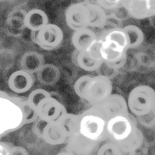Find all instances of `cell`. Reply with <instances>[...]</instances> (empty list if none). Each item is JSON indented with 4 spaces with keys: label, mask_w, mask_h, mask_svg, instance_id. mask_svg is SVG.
<instances>
[{
    "label": "cell",
    "mask_w": 155,
    "mask_h": 155,
    "mask_svg": "<svg viewBox=\"0 0 155 155\" xmlns=\"http://www.w3.org/2000/svg\"><path fill=\"white\" fill-rule=\"evenodd\" d=\"M24 125L20 97L0 91V138Z\"/></svg>",
    "instance_id": "6da1fadb"
},
{
    "label": "cell",
    "mask_w": 155,
    "mask_h": 155,
    "mask_svg": "<svg viewBox=\"0 0 155 155\" xmlns=\"http://www.w3.org/2000/svg\"><path fill=\"white\" fill-rule=\"evenodd\" d=\"M154 103L155 90L146 84L135 87L130 92L127 100L128 111L136 117L150 113Z\"/></svg>",
    "instance_id": "7a4b0ae2"
},
{
    "label": "cell",
    "mask_w": 155,
    "mask_h": 155,
    "mask_svg": "<svg viewBox=\"0 0 155 155\" xmlns=\"http://www.w3.org/2000/svg\"><path fill=\"white\" fill-rule=\"evenodd\" d=\"M81 116L79 133L82 136L98 143L107 139V122L102 117L88 109L81 114Z\"/></svg>",
    "instance_id": "3957f363"
},
{
    "label": "cell",
    "mask_w": 155,
    "mask_h": 155,
    "mask_svg": "<svg viewBox=\"0 0 155 155\" xmlns=\"http://www.w3.org/2000/svg\"><path fill=\"white\" fill-rule=\"evenodd\" d=\"M137 128V120L131 114L120 115L107 122V137L110 141L119 143L127 138Z\"/></svg>",
    "instance_id": "277c9868"
},
{
    "label": "cell",
    "mask_w": 155,
    "mask_h": 155,
    "mask_svg": "<svg viewBox=\"0 0 155 155\" xmlns=\"http://www.w3.org/2000/svg\"><path fill=\"white\" fill-rule=\"evenodd\" d=\"M98 114L105 121L120 115H128L129 113L127 101L122 95L112 93L104 101L88 108Z\"/></svg>",
    "instance_id": "5b68a950"
},
{
    "label": "cell",
    "mask_w": 155,
    "mask_h": 155,
    "mask_svg": "<svg viewBox=\"0 0 155 155\" xmlns=\"http://www.w3.org/2000/svg\"><path fill=\"white\" fill-rule=\"evenodd\" d=\"M112 94V84L110 79L101 75L92 77L88 83L84 100L92 106L99 104Z\"/></svg>",
    "instance_id": "8992f818"
},
{
    "label": "cell",
    "mask_w": 155,
    "mask_h": 155,
    "mask_svg": "<svg viewBox=\"0 0 155 155\" xmlns=\"http://www.w3.org/2000/svg\"><path fill=\"white\" fill-rule=\"evenodd\" d=\"M32 40L44 50H54L63 42L62 29L54 23H49L36 32H32Z\"/></svg>",
    "instance_id": "52a82bcc"
},
{
    "label": "cell",
    "mask_w": 155,
    "mask_h": 155,
    "mask_svg": "<svg viewBox=\"0 0 155 155\" xmlns=\"http://www.w3.org/2000/svg\"><path fill=\"white\" fill-rule=\"evenodd\" d=\"M68 26L73 31L88 28L90 22V12L86 2L70 5L64 12Z\"/></svg>",
    "instance_id": "ba28073f"
},
{
    "label": "cell",
    "mask_w": 155,
    "mask_h": 155,
    "mask_svg": "<svg viewBox=\"0 0 155 155\" xmlns=\"http://www.w3.org/2000/svg\"><path fill=\"white\" fill-rule=\"evenodd\" d=\"M36 111L38 119L47 123L57 122L68 112L62 101L51 96L40 101L36 107Z\"/></svg>",
    "instance_id": "9c48e42d"
},
{
    "label": "cell",
    "mask_w": 155,
    "mask_h": 155,
    "mask_svg": "<svg viewBox=\"0 0 155 155\" xmlns=\"http://www.w3.org/2000/svg\"><path fill=\"white\" fill-rule=\"evenodd\" d=\"M122 7L136 20L149 19L155 15V0H125Z\"/></svg>",
    "instance_id": "30bf717a"
},
{
    "label": "cell",
    "mask_w": 155,
    "mask_h": 155,
    "mask_svg": "<svg viewBox=\"0 0 155 155\" xmlns=\"http://www.w3.org/2000/svg\"><path fill=\"white\" fill-rule=\"evenodd\" d=\"M66 152L72 155H91L99 143L84 137L80 133L68 138L66 142Z\"/></svg>",
    "instance_id": "8fae6325"
},
{
    "label": "cell",
    "mask_w": 155,
    "mask_h": 155,
    "mask_svg": "<svg viewBox=\"0 0 155 155\" xmlns=\"http://www.w3.org/2000/svg\"><path fill=\"white\" fill-rule=\"evenodd\" d=\"M34 82L33 74L20 69L11 74L8 78L7 84L9 88L13 93L23 94L27 93L32 88Z\"/></svg>",
    "instance_id": "7c38bea8"
},
{
    "label": "cell",
    "mask_w": 155,
    "mask_h": 155,
    "mask_svg": "<svg viewBox=\"0 0 155 155\" xmlns=\"http://www.w3.org/2000/svg\"><path fill=\"white\" fill-rule=\"evenodd\" d=\"M68 134L58 122L47 123L44 127L41 138L46 143L51 146L63 144L67 142Z\"/></svg>",
    "instance_id": "4fadbf2b"
},
{
    "label": "cell",
    "mask_w": 155,
    "mask_h": 155,
    "mask_svg": "<svg viewBox=\"0 0 155 155\" xmlns=\"http://www.w3.org/2000/svg\"><path fill=\"white\" fill-rule=\"evenodd\" d=\"M145 139L143 133L139 128L134 129L132 133L125 140L117 143L123 155H133L140 151L143 147Z\"/></svg>",
    "instance_id": "5bb4252c"
},
{
    "label": "cell",
    "mask_w": 155,
    "mask_h": 155,
    "mask_svg": "<svg viewBox=\"0 0 155 155\" xmlns=\"http://www.w3.org/2000/svg\"><path fill=\"white\" fill-rule=\"evenodd\" d=\"M97 40L96 33L88 27L74 31L72 36V44L76 51H87Z\"/></svg>",
    "instance_id": "9a60e30c"
},
{
    "label": "cell",
    "mask_w": 155,
    "mask_h": 155,
    "mask_svg": "<svg viewBox=\"0 0 155 155\" xmlns=\"http://www.w3.org/2000/svg\"><path fill=\"white\" fill-rule=\"evenodd\" d=\"M127 50L113 42L102 40L100 56L103 63L113 64L127 55Z\"/></svg>",
    "instance_id": "2e32d148"
},
{
    "label": "cell",
    "mask_w": 155,
    "mask_h": 155,
    "mask_svg": "<svg viewBox=\"0 0 155 155\" xmlns=\"http://www.w3.org/2000/svg\"><path fill=\"white\" fill-rule=\"evenodd\" d=\"M23 24L32 32H36L49 24V18L44 10L32 9L24 15Z\"/></svg>",
    "instance_id": "e0dca14e"
},
{
    "label": "cell",
    "mask_w": 155,
    "mask_h": 155,
    "mask_svg": "<svg viewBox=\"0 0 155 155\" xmlns=\"http://www.w3.org/2000/svg\"><path fill=\"white\" fill-rule=\"evenodd\" d=\"M44 56L36 51H29L22 56L20 60L21 69L31 74L37 73L44 65Z\"/></svg>",
    "instance_id": "ac0fdd59"
},
{
    "label": "cell",
    "mask_w": 155,
    "mask_h": 155,
    "mask_svg": "<svg viewBox=\"0 0 155 155\" xmlns=\"http://www.w3.org/2000/svg\"><path fill=\"white\" fill-rule=\"evenodd\" d=\"M75 64L86 71H98L103 61L93 56L88 51H76L74 57Z\"/></svg>",
    "instance_id": "d6986e66"
},
{
    "label": "cell",
    "mask_w": 155,
    "mask_h": 155,
    "mask_svg": "<svg viewBox=\"0 0 155 155\" xmlns=\"http://www.w3.org/2000/svg\"><path fill=\"white\" fill-rule=\"evenodd\" d=\"M60 76V71L58 67L50 64H44L36 73L38 82L46 86L54 85L58 83Z\"/></svg>",
    "instance_id": "ffe728a7"
},
{
    "label": "cell",
    "mask_w": 155,
    "mask_h": 155,
    "mask_svg": "<svg viewBox=\"0 0 155 155\" xmlns=\"http://www.w3.org/2000/svg\"><path fill=\"white\" fill-rule=\"evenodd\" d=\"M90 12V22L88 27L102 29L107 20L106 11L95 2H86Z\"/></svg>",
    "instance_id": "44dd1931"
},
{
    "label": "cell",
    "mask_w": 155,
    "mask_h": 155,
    "mask_svg": "<svg viewBox=\"0 0 155 155\" xmlns=\"http://www.w3.org/2000/svg\"><path fill=\"white\" fill-rule=\"evenodd\" d=\"M122 29L126 34L128 50L137 48L144 42V34L139 27L134 25H128Z\"/></svg>",
    "instance_id": "7402d4cb"
},
{
    "label": "cell",
    "mask_w": 155,
    "mask_h": 155,
    "mask_svg": "<svg viewBox=\"0 0 155 155\" xmlns=\"http://www.w3.org/2000/svg\"><path fill=\"white\" fill-rule=\"evenodd\" d=\"M81 114L65 113L58 121L65 130L68 136H71L79 133L80 130Z\"/></svg>",
    "instance_id": "603a6c76"
},
{
    "label": "cell",
    "mask_w": 155,
    "mask_h": 155,
    "mask_svg": "<svg viewBox=\"0 0 155 155\" xmlns=\"http://www.w3.org/2000/svg\"><path fill=\"white\" fill-rule=\"evenodd\" d=\"M20 101L23 112L24 125L34 123L38 119L36 108L29 103L28 98L20 97Z\"/></svg>",
    "instance_id": "cb8c5ba5"
},
{
    "label": "cell",
    "mask_w": 155,
    "mask_h": 155,
    "mask_svg": "<svg viewBox=\"0 0 155 155\" xmlns=\"http://www.w3.org/2000/svg\"><path fill=\"white\" fill-rule=\"evenodd\" d=\"M100 39L115 42L123 48L128 50V40H127L126 34L123 30V29H118L110 31L107 34H105L102 38Z\"/></svg>",
    "instance_id": "d4e9b609"
},
{
    "label": "cell",
    "mask_w": 155,
    "mask_h": 155,
    "mask_svg": "<svg viewBox=\"0 0 155 155\" xmlns=\"http://www.w3.org/2000/svg\"><path fill=\"white\" fill-rule=\"evenodd\" d=\"M97 155H123V153L117 143L109 141L99 147Z\"/></svg>",
    "instance_id": "484cf974"
},
{
    "label": "cell",
    "mask_w": 155,
    "mask_h": 155,
    "mask_svg": "<svg viewBox=\"0 0 155 155\" xmlns=\"http://www.w3.org/2000/svg\"><path fill=\"white\" fill-rule=\"evenodd\" d=\"M91 76L90 75H84L79 77L78 79L75 81L74 84V90L75 93L80 98L84 100L85 92H86V88H87L88 83L91 79Z\"/></svg>",
    "instance_id": "4316f807"
},
{
    "label": "cell",
    "mask_w": 155,
    "mask_h": 155,
    "mask_svg": "<svg viewBox=\"0 0 155 155\" xmlns=\"http://www.w3.org/2000/svg\"><path fill=\"white\" fill-rule=\"evenodd\" d=\"M50 96L51 94L49 91H47V90L44 89H36L33 90L29 94L28 97V100L29 103L36 108V106L39 103L40 101Z\"/></svg>",
    "instance_id": "83f0119b"
},
{
    "label": "cell",
    "mask_w": 155,
    "mask_h": 155,
    "mask_svg": "<svg viewBox=\"0 0 155 155\" xmlns=\"http://www.w3.org/2000/svg\"><path fill=\"white\" fill-rule=\"evenodd\" d=\"M95 2L99 5L104 10H117L122 7L123 1L122 0H115V1H110V0H98Z\"/></svg>",
    "instance_id": "f1b7e54d"
},
{
    "label": "cell",
    "mask_w": 155,
    "mask_h": 155,
    "mask_svg": "<svg viewBox=\"0 0 155 155\" xmlns=\"http://www.w3.org/2000/svg\"><path fill=\"white\" fill-rule=\"evenodd\" d=\"M136 119H138V120L141 122V124L144 125L145 127H150L155 124V117L153 115L152 112L147 115L136 117Z\"/></svg>",
    "instance_id": "f546056e"
},
{
    "label": "cell",
    "mask_w": 155,
    "mask_h": 155,
    "mask_svg": "<svg viewBox=\"0 0 155 155\" xmlns=\"http://www.w3.org/2000/svg\"><path fill=\"white\" fill-rule=\"evenodd\" d=\"M98 71L99 72V75H101V76H103L104 77H107V78L110 79L112 77H115L114 75L115 74V70L112 69V68L109 67V66L105 64L104 63H103L102 65L101 66V67L99 68Z\"/></svg>",
    "instance_id": "4dcf8cb0"
},
{
    "label": "cell",
    "mask_w": 155,
    "mask_h": 155,
    "mask_svg": "<svg viewBox=\"0 0 155 155\" xmlns=\"http://www.w3.org/2000/svg\"><path fill=\"white\" fill-rule=\"evenodd\" d=\"M47 124V122H44L43 120H41V119H38L34 123L33 130H34V133L36 134V136H37L38 138H41L44 128Z\"/></svg>",
    "instance_id": "1f68e13d"
},
{
    "label": "cell",
    "mask_w": 155,
    "mask_h": 155,
    "mask_svg": "<svg viewBox=\"0 0 155 155\" xmlns=\"http://www.w3.org/2000/svg\"><path fill=\"white\" fill-rule=\"evenodd\" d=\"M9 155H30L27 149L20 146H12L10 147Z\"/></svg>",
    "instance_id": "d6a6232c"
},
{
    "label": "cell",
    "mask_w": 155,
    "mask_h": 155,
    "mask_svg": "<svg viewBox=\"0 0 155 155\" xmlns=\"http://www.w3.org/2000/svg\"><path fill=\"white\" fill-rule=\"evenodd\" d=\"M12 145L5 142H0V155H9Z\"/></svg>",
    "instance_id": "836d02e7"
},
{
    "label": "cell",
    "mask_w": 155,
    "mask_h": 155,
    "mask_svg": "<svg viewBox=\"0 0 155 155\" xmlns=\"http://www.w3.org/2000/svg\"><path fill=\"white\" fill-rule=\"evenodd\" d=\"M149 22H150L151 26L155 29V15L152 16V17H151L150 18H149Z\"/></svg>",
    "instance_id": "e575fe53"
},
{
    "label": "cell",
    "mask_w": 155,
    "mask_h": 155,
    "mask_svg": "<svg viewBox=\"0 0 155 155\" xmlns=\"http://www.w3.org/2000/svg\"><path fill=\"white\" fill-rule=\"evenodd\" d=\"M56 155H72L71 154H70L69 152H60V153H58V154H57Z\"/></svg>",
    "instance_id": "d590c367"
},
{
    "label": "cell",
    "mask_w": 155,
    "mask_h": 155,
    "mask_svg": "<svg viewBox=\"0 0 155 155\" xmlns=\"http://www.w3.org/2000/svg\"><path fill=\"white\" fill-rule=\"evenodd\" d=\"M152 113L153 114V115H154V117H155V103H154V106H153V108H152Z\"/></svg>",
    "instance_id": "8d00e7d4"
}]
</instances>
